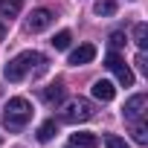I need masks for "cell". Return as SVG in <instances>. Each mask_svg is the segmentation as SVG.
<instances>
[{
	"mask_svg": "<svg viewBox=\"0 0 148 148\" xmlns=\"http://www.w3.org/2000/svg\"><path fill=\"white\" fill-rule=\"evenodd\" d=\"M23 9V0H0V15L6 18H18Z\"/></svg>",
	"mask_w": 148,
	"mask_h": 148,
	"instance_id": "8fae6325",
	"label": "cell"
},
{
	"mask_svg": "<svg viewBox=\"0 0 148 148\" xmlns=\"http://www.w3.org/2000/svg\"><path fill=\"white\" fill-rule=\"evenodd\" d=\"M52 18H55V15H52L49 9H35V12L26 18V29H29V32H44V29L52 23Z\"/></svg>",
	"mask_w": 148,
	"mask_h": 148,
	"instance_id": "8992f818",
	"label": "cell"
},
{
	"mask_svg": "<svg viewBox=\"0 0 148 148\" xmlns=\"http://www.w3.org/2000/svg\"><path fill=\"white\" fill-rule=\"evenodd\" d=\"M70 148H73V145H70Z\"/></svg>",
	"mask_w": 148,
	"mask_h": 148,
	"instance_id": "ffe728a7",
	"label": "cell"
},
{
	"mask_svg": "<svg viewBox=\"0 0 148 148\" xmlns=\"http://www.w3.org/2000/svg\"><path fill=\"white\" fill-rule=\"evenodd\" d=\"M93 58H96V47H93V44H82L79 49H73V52H70V64H73V67L90 64Z\"/></svg>",
	"mask_w": 148,
	"mask_h": 148,
	"instance_id": "52a82bcc",
	"label": "cell"
},
{
	"mask_svg": "<svg viewBox=\"0 0 148 148\" xmlns=\"http://www.w3.org/2000/svg\"><path fill=\"white\" fill-rule=\"evenodd\" d=\"M110 47H113V49L125 47V32H110Z\"/></svg>",
	"mask_w": 148,
	"mask_h": 148,
	"instance_id": "ac0fdd59",
	"label": "cell"
},
{
	"mask_svg": "<svg viewBox=\"0 0 148 148\" xmlns=\"http://www.w3.org/2000/svg\"><path fill=\"white\" fill-rule=\"evenodd\" d=\"M93 105L87 102V99H76V102H70L67 105V110L61 113V119L64 122H70V125H79V122H87V119H93Z\"/></svg>",
	"mask_w": 148,
	"mask_h": 148,
	"instance_id": "3957f363",
	"label": "cell"
},
{
	"mask_svg": "<svg viewBox=\"0 0 148 148\" xmlns=\"http://www.w3.org/2000/svg\"><path fill=\"white\" fill-rule=\"evenodd\" d=\"M145 105H148L145 93H136V96H131V99L125 102V108H122L125 119H128V122H136V119H142V113H145Z\"/></svg>",
	"mask_w": 148,
	"mask_h": 148,
	"instance_id": "5b68a950",
	"label": "cell"
},
{
	"mask_svg": "<svg viewBox=\"0 0 148 148\" xmlns=\"http://www.w3.org/2000/svg\"><path fill=\"white\" fill-rule=\"evenodd\" d=\"M134 41H136L139 49L148 47V26H145V23H136V26H134Z\"/></svg>",
	"mask_w": 148,
	"mask_h": 148,
	"instance_id": "5bb4252c",
	"label": "cell"
},
{
	"mask_svg": "<svg viewBox=\"0 0 148 148\" xmlns=\"http://www.w3.org/2000/svg\"><path fill=\"white\" fill-rule=\"evenodd\" d=\"M93 12H96L99 18H110V15L116 12V0H96Z\"/></svg>",
	"mask_w": 148,
	"mask_h": 148,
	"instance_id": "4fadbf2b",
	"label": "cell"
},
{
	"mask_svg": "<svg viewBox=\"0 0 148 148\" xmlns=\"http://www.w3.org/2000/svg\"><path fill=\"white\" fill-rule=\"evenodd\" d=\"M70 41H73V35L64 29V32H58V35L52 38V47H55V49H67V47H70Z\"/></svg>",
	"mask_w": 148,
	"mask_h": 148,
	"instance_id": "2e32d148",
	"label": "cell"
},
{
	"mask_svg": "<svg viewBox=\"0 0 148 148\" xmlns=\"http://www.w3.org/2000/svg\"><path fill=\"white\" fill-rule=\"evenodd\" d=\"M41 99H44L47 105H61V102H64V84L55 82V84L44 87V90H41Z\"/></svg>",
	"mask_w": 148,
	"mask_h": 148,
	"instance_id": "9c48e42d",
	"label": "cell"
},
{
	"mask_svg": "<svg viewBox=\"0 0 148 148\" xmlns=\"http://www.w3.org/2000/svg\"><path fill=\"white\" fill-rule=\"evenodd\" d=\"M55 134H58V125H55V119H47V122L38 128V139H41V142H49Z\"/></svg>",
	"mask_w": 148,
	"mask_h": 148,
	"instance_id": "7c38bea8",
	"label": "cell"
},
{
	"mask_svg": "<svg viewBox=\"0 0 148 148\" xmlns=\"http://www.w3.org/2000/svg\"><path fill=\"white\" fill-rule=\"evenodd\" d=\"M73 148H99L96 134H73Z\"/></svg>",
	"mask_w": 148,
	"mask_h": 148,
	"instance_id": "30bf717a",
	"label": "cell"
},
{
	"mask_svg": "<svg viewBox=\"0 0 148 148\" xmlns=\"http://www.w3.org/2000/svg\"><path fill=\"white\" fill-rule=\"evenodd\" d=\"M32 119V105L23 99V96H15V99H9V105H6V113H3V125L9 128V131H21L26 122Z\"/></svg>",
	"mask_w": 148,
	"mask_h": 148,
	"instance_id": "7a4b0ae2",
	"label": "cell"
},
{
	"mask_svg": "<svg viewBox=\"0 0 148 148\" xmlns=\"http://www.w3.org/2000/svg\"><path fill=\"white\" fill-rule=\"evenodd\" d=\"M35 64H38V67H44V64H47V58H44L41 52H32V49H26V52L15 55V58L6 64L3 76H6L9 82H21V79H26V73H29Z\"/></svg>",
	"mask_w": 148,
	"mask_h": 148,
	"instance_id": "6da1fadb",
	"label": "cell"
},
{
	"mask_svg": "<svg viewBox=\"0 0 148 148\" xmlns=\"http://www.w3.org/2000/svg\"><path fill=\"white\" fill-rule=\"evenodd\" d=\"M93 96L99 99V102H113V96H116V87L110 84V82H105V79H99V82H93Z\"/></svg>",
	"mask_w": 148,
	"mask_h": 148,
	"instance_id": "ba28073f",
	"label": "cell"
},
{
	"mask_svg": "<svg viewBox=\"0 0 148 148\" xmlns=\"http://www.w3.org/2000/svg\"><path fill=\"white\" fill-rule=\"evenodd\" d=\"M105 67L116 76V82H119V84H125V87H131V84H134V73H131V67L122 61V55L108 52V55H105Z\"/></svg>",
	"mask_w": 148,
	"mask_h": 148,
	"instance_id": "277c9868",
	"label": "cell"
},
{
	"mask_svg": "<svg viewBox=\"0 0 148 148\" xmlns=\"http://www.w3.org/2000/svg\"><path fill=\"white\" fill-rule=\"evenodd\" d=\"M134 139H136L139 145H145V142H148V128H145V122H142V119H136V122H134Z\"/></svg>",
	"mask_w": 148,
	"mask_h": 148,
	"instance_id": "9a60e30c",
	"label": "cell"
},
{
	"mask_svg": "<svg viewBox=\"0 0 148 148\" xmlns=\"http://www.w3.org/2000/svg\"><path fill=\"white\" fill-rule=\"evenodd\" d=\"M105 145H108V148H131V145H128L122 136H116V134H108V136H105Z\"/></svg>",
	"mask_w": 148,
	"mask_h": 148,
	"instance_id": "e0dca14e",
	"label": "cell"
},
{
	"mask_svg": "<svg viewBox=\"0 0 148 148\" xmlns=\"http://www.w3.org/2000/svg\"><path fill=\"white\" fill-rule=\"evenodd\" d=\"M3 38H6V23L0 21V41H3Z\"/></svg>",
	"mask_w": 148,
	"mask_h": 148,
	"instance_id": "d6986e66",
	"label": "cell"
}]
</instances>
